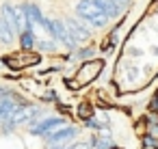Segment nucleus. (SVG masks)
Returning a JSON list of instances; mask_svg holds the SVG:
<instances>
[{
    "mask_svg": "<svg viewBox=\"0 0 158 149\" xmlns=\"http://www.w3.org/2000/svg\"><path fill=\"white\" fill-rule=\"evenodd\" d=\"M91 147H95V149H113L115 145H113V138L108 134H93Z\"/></svg>",
    "mask_w": 158,
    "mask_h": 149,
    "instance_id": "obj_12",
    "label": "nucleus"
},
{
    "mask_svg": "<svg viewBox=\"0 0 158 149\" xmlns=\"http://www.w3.org/2000/svg\"><path fill=\"white\" fill-rule=\"evenodd\" d=\"M76 18L82 20L91 28H106L108 22H110V18L100 9V5L95 2V0H78V5H76Z\"/></svg>",
    "mask_w": 158,
    "mask_h": 149,
    "instance_id": "obj_1",
    "label": "nucleus"
},
{
    "mask_svg": "<svg viewBox=\"0 0 158 149\" xmlns=\"http://www.w3.org/2000/svg\"><path fill=\"white\" fill-rule=\"evenodd\" d=\"M20 7H22V11H24V15H26V20H28V26L39 24V26L46 28V24L50 22V20L41 13V9H39L37 5H33V2H24V5H20Z\"/></svg>",
    "mask_w": 158,
    "mask_h": 149,
    "instance_id": "obj_9",
    "label": "nucleus"
},
{
    "mask_svg": "<svg viewBox=\"0 0 158 149\" xmlns=\"http://www.w3.org/2000/svg\"><path fill=\"white\" fill-rule=\"evenodd\" d=\"M95 2L100 5V9H102L110 20H115V18H119V15L123 13V9L115 2V0H95Z\"/></svg>",
    "mask_w": 158,
    "mask_h": 149,
    "instance_id": "obj_10",
    "label": "nucleus"
},
{
    "mask_svg": "<svg viewBox=\"0 0 158 149\" xmlns=\"http://www.w3.org/2000/svg\"><path fill=\"white\" fill-rule=\"evenodd\" d=\"M76 56H78L80 61H89V58L95 56V48H91V46H87V48H78V50H76Z\"/></svg>",
    "mask_w": 158,
    "mask_h": 149,
    "instance_id": "obj_15",
    "label": "nucleus"
},
{
    "mask_svg": "<svg viewBox=\"0 0 158 149\" xmlns=\"http://www.w3.org/2000/svg\"><path fill=\"white\" fill-rule=\"evenodd\" d=\"M46 33H48L54 41L63 43L67 50H78V43H76V39L72 37V33H69L65 20H50V22L46 24Z\"/></svg>",
    "mask_w": 158,
    "mask_h": 149,
    "instance_id": "obj_3",
    "label": "nucleus"
},
{
    "mask_svg": "<svg viewBox=\"0 0 158 149\" xmlns=\"http://www.w3.org/2000/svg\"><path fill=\"white\" fill-rule=\"evenodd\" d=\"M5 95H9V89H5V87H0V99H2Z\"/></svg>",
    "mask_w": 158,
    "mask_h": 149,
    "instance_id": "obj_20",
    "label": "nucleus"
},
{
    "mask_svg": "<svg viewBox=\"0 0 158 149\" xmlns=\"http://www.w3.org/2000/svg\"><path fill=\"white\" fill-rule=\"evenodd\" d=\"M37 46H39L41 50H52V48H54V39H52V41H37Z\"/></svg>",
    "mask_w": 158,
    "mask_h": 149,
    "instance_id": "obj_18",
    "label": "nucleus"
},
{
    "mask_svg": "<svg viewBox=\"0 0 158 149\" xmlns=\"http://www.w3.org/2000/svg\"><path fill=\"white\" fill-rule=\"evenodd\" d=\"M78 132H80V130H78L76 125H63V127H59V130L46 134L44 138H46L48 149H63V147H67L69 140H74V138L78 136Z\"/></svg>",
    "mask_w": 158,
    "mask_h": 149,
    "instance_id": "obj_4",
    "label": "nucleus"
},
{
    "mask_svg": "<svg viewBox=\"0 0 158 149\" xmlns=\"http://www.w3.org/2000/svg\"><path fill=\"white\" fill-rule=\"evenodd\" d=\"M2 61L11 69H22V67H28V65H37L39 63V54H35L33 50H20V52L7 54Z\"/></svg>",
    "mask_w": 158,
    "mask_h": 149,
    "instance_id": "obj_6",
    "label": "nucleus"
},
{
    "mask_svg": "<svg viewBox=\"0 0 158 149\" xmlns=\"http://www.w3.org/2000/svg\"><path fill=\"white\" fill-rule=\"evenodd\" d=\"M0 15L5 18V22L11 26V30H13L18 37L28 28V20H26L22 7H15V5H11V2H5L2 7H0Z\"/></svg>",
    "mask_w": 158,
    "mask_h": 149,
    "instance_id": "obj_2",
    "label": "nucleus"
},
{
    "mask_svg": "<svg viewBox=\"0 0 158 149\" xmlns=\"http://www.w3.org/2000/svg\"><path fill=\"white\" fill-rule=\"evenodd\" d=\"M149 110H158V93H156V97L149 102Z\"/></svg>",
    "mask_w": 158,
    "mask_h": 149,
    "instance_id": "obj_19",
    "label": "nucleus"
},
{
    "mask_svg": "<svg viewBox=\"0 0 158 149\" xmlns=\"http://www.w3.org/2000/svg\"><path fill=\"white\" fill-rule=\"evenodd\" d=\"M78 117H80V121H82V123H87V121H91V119H95V112H93V106H91L89 102H85V104H80V106H78Z\"/></svg>",
    "mask_w": 158,
    "mask_h": 149,
    "instance_id": "obj_14",
    "label": "nucleus"
},
{
    "mask_svg": "<svg viewBox=\"0 0 158 149\" xmlns=\"http://www.w3.org/2000/svg\"><path fill=\"white\" fill-rule=\"evenodd\" d=\"M104 69V61H89V63H85L78 71H76V76H74V82H76V87H82V84H89V82H93L98 76H100V71Z\"/></svg>",
    "mask_w": 158,
    "mask_h": 149,
    "instance_id": "obj_5",
    "label": "nucleus"
},
{
    "mask_svg": "<svg viewBox=\"0 0 158 149\" xmlns=\"http://www.w3.org/2000/svg\"><path fill=\"white\" fill-rule=\"evenodd\" d=\"M13 37H15V33H13L11 26L5 22V18L0 15V43L9 46V43H13Z\"/></svg>",
    "mask_w": 158,
    "mask_h": 149,
    "instance_id": "obj_13",
    "label": "nucleus"
},
{
    "mask_svg": "<svg viewBox=\"0 0 158 149\" xmlns=\"http://www.w3.org/2000/svg\"><path fill=\"white\" fill-rule=\"evenodd\" d=\"M37 46V35L33 30V26H28L22 35H20V50H33Z\"/></svg>",
    "mask_w": 158,
    "mask_h": 149,
    "instance_id": "obj_11",
    "label": "nucleus"
},
{
    "mask_svg": "<svg viewBox=\"0 0 158 149\" xmlns=\"http://www.w3.org/2000/svg\"><path fill=\"white\" fill-rule=\"evenodd\" d=\"M63 149H91V143H82V140H78V143L67 145V147H63Z\"/></svg>",
    "mask_w": 158,
    "mask_h": 149,
    "instance_id": "obj_17",
    "label": "nucleus"
},
{
    "mask_svg": "<svg viewBox=\"0 0 158 149\" xmlns=\"http://www.w3.org/2000/svg\"><path fill=\"white\" fill-rule=\"evenodd\" d=\"M143 143H145V147H154V149H158V138L152 136V134H147V136L143 138Z\"/></svg>",
    "mask_w": 158,
    "mask_h": 149,
    "instance_id": "obj_16",
    "label": "nucleus"
},
{
    "mask_svg": "<svg viewBox=\"0 0 158 149\" xmlns=\"http://www.w3.org/2000/svg\"><path fill=\"white\" fill-rule=\"evenodd\" d=\"M63 125H65V119H63V117H46L41 123L33 125L31 134H35V136H46V134H50V132H54V130H59V127H63Z\"/></svg>",
    "mask_w": 158,
    "mask_h": 149,
    "instance_id": "obj_8",
    "label": "nucleus"
},
{
    "mask_svg": "<svg viewBox=\"0 0 158 149\" xmlns=\"http://www.w3.org/2000/svg\"><path fill=\"white\" fill-rule=\"evenodd\" d=\"M65 24H67V28H69V33H72V37L76 39V43H85V41H89L91 39V26H87L82 20H78V18H67L65 20Z\"/></svg>",
    "mask_w": 158,
    "mask_h": 149,
    "instance_id": "obj_7",
    "label": "nucleus"
}]
</instances>
